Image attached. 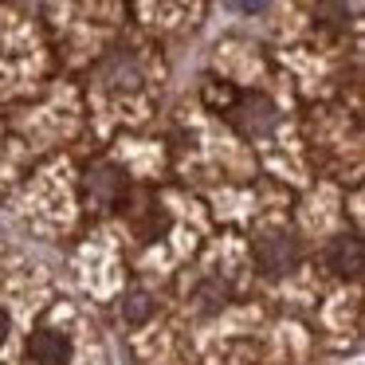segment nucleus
<instances>
[{
  "mask_svg": "<svg viewBox=\"0 0 365 365\" xmlns=\"http://www.w3.org/2000/svg\"><path fill=\"white\" fill-rule=\"evenodd\" d=\"M228 118L232 126L240 130V134H263V130L275 126V106H271V98L263 95H236V103L228 106Z\"/></svg>",
  "mask_w": 365,
  "mask_h": 365,
  "instance_id": "nucleus-1",
  "label": "nucleus"
},
{
  "mask_svg": "<svg viewBox=\"0 0 365 365\" xmlns=\"http://www.w3.org/2000/svg\"><path fill=\"white\" fill-rule=\"evenodd\" d=\"M134 197H138V205H130V212H126L134 236L145 240V244L158 240V236H165V232H169V212L158 205V200H150V192H145V189H138Z\"/></svg>",
  "mask_w": 365,
  "mask_h": 365,
  "instance_id": "nucleus-2",
  "label": "nucleus"
},
{
  "mask_svg": "<svg viewBox=\"0 0 365 365\" xmlns=\"http://www.w3.org/2000/svg\"><path fill=\"white\" fill-rule=\"evenodd\" d=\"M126 192H130V185H126V177H122V169H114V165H103L87 177V200L98 208L126 205Z\"/></svg>",
  "mask_w": 365,
  "mask_h": 365,
  "instance_id": "nucleus-3",
  "label": "nucleus"
},
{
  "mask_svg": "<svg viewBox=\"0 0 365 365\" xmlns=\"http://www.w3.org/2000/svg\"><path fill=\"white\" fill-rule=\"evenodd\" d=\"M28 357H32L36 365H67L71 341L59 330H36L32 338H28Z\"/></svg>",
  "mask_w": 365,
  "mask_h": 365,
  "instance_id": "nucleus-4",
  "label": "nucleus"
},
{
  "mask_svg": "<svg viewBox=\"0 0 365 365\" xmlns=\"http://www.w3.org/2000/svg\"><path fill=\"white\" fill-rule=\"evenodd\" d=\"M326 263H330V271H338V275H357V271H361V244H357L354 236L334 240V244L326 247Z\"/></svg>",
  "mask_w": 365,
  "mask_h": 365,
  "instance_id": "nucleus-5",
  "label": "nucleus"
},
{
  "mask_svg": "<svg viewBox=\"0 0 365 365\" xmlns=\"http://www.w3.org/2000/svg\"><path fill=\"white\" fill-rule=\"evenodd\" d=\"M122 314H126L130 322H145V314H150V299H145L142 291H134L126 299V307H122Z\"/></svg>",
  "mask_w": 365,
  "mask_h": 365,
  "instance_id": "nucleus-6",
  "label": "nucleus"
},
{
  "mask_svg": "<svg viewBox=\"0 0 365 365\" xmlns=\"http://www.w3.org/2000/svg\"><path fill=\"white\" fill-rule=\"evenodd\" d=\"M9 330H12V322H9V314H4V310H0V341L9 338Z\"/></svg>",
  "mask_w": 365,
  "mask_h": 365,
  "instance_id": "nucleus-7",
  "label": "nucleus"
}]
</instances>
